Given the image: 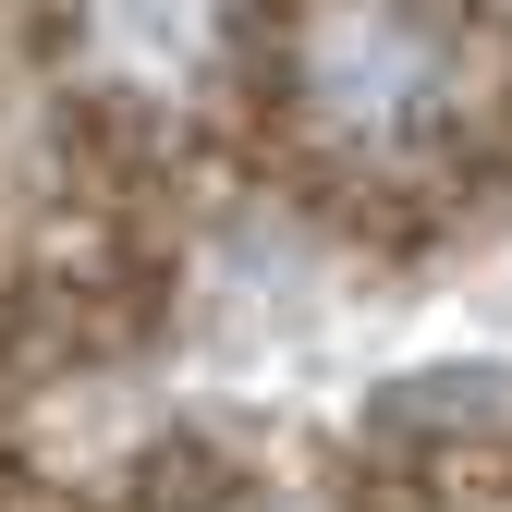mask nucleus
Wrapping results in <instances>:
<instances>
[{"mask_svg":"<svg viewBox=\"0 0 512 512\" xmlns=\"http://www.w3.org/2000/svg\"><path fill=\"white\" fill-rule=\"evenodd\" d=\"M281 110L342 171L427 159L464 110V25L439 0H293L281 13Z\"/></svg>","mask_w":512,"mask_h":512,"instance_id":"f257e3e1","label":"nucleus"},{"mask_svg":"<svg viewBox=\"0 0 512 512\" xmlns=\"http://www.w3.org/2000/svg\"><path fill=\"white\" fill-rule=\"evenodd\" d=\"M244 37H256V0H74L61 13V49H74L86 98L147 110V122L208 110L244 74Z\"/></svg>","mask_w":512,"mask_h":512,"instance_id":"f03ea898","label":"nucleus"},{"mask_svg":"<svg viewBox=\"0 0 512 512\" xmlns=\"http://www.w3.org/2000/svg\"><path fill=\"white\" fill-rule=\"evenodd\" d=\"M208 512H305V500H269V488H244V500H208Z\"/></svg>","mask_w":512,"mask_h":512,"instance_id":"7ed1b4c3","label":"nucleus"}]
</instances>
